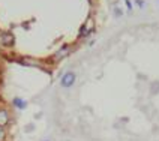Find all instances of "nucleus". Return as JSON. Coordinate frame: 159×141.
Returning <instances> with one entry per match:
<instances>
[{
	"label": "nucleus",
	"instance_id": "f257e3e1",
	"mask_svg": "<svg viewBox=\"0 0 159 141\" xmlns=\"http://www.w3.org/2000/svg\"><path fill=\"white\" fill-rule=\"evenodd\" d=\"M75 81H77V74L74 70H68V72L63 74L62 78H60V86L63 89H71L75 84Z\"/></svg>",
	"mask_w": 159,
	"mask_h": 141
},
{
	"label": "nucleus",
	"instance_id": "f03ea898",
	"mask_svg": "<svg viewBox=\"0 0 159 141\" xmlns=\"http://www.w3.org/2000/svg\"><path fill=\"white\" fill-rule=\"evenodd\" d=\"M0 44L3 47H14L15 45V36L12 32H2L0 33Z\"/></svg>",
	"mask_w": 159,
	"mask_h": 141
},
{
	"label": "nucleus",
	"instance_id": "7ed1b4c3",
	"mask_svg": "<svg viewBox=\"0 0 159 141\" xmlns=\"http://www.w3.org/2000/svg\"><path fill=\"white\" fill-rule=\"evenodd\" d=\"M11 122V114L6 108H0V126L2 128H6Z\"/></svg>",
	"mask_w": 159,
	"mask_h": 141
},
{
	"label": "nucleus",
	"instance_id": "20e7f679",
	"mask_svg": "<svg viewBox=\"0 0 159 141\" xmlns=\"http://www.w3.org/2000/svg\"><path fill=\"white\" fill-rule=\"evenodd\" d=\"M69 53H71V47H69V45H63L62 48H60L57 53L54 54V60H56V62H59V60L65 59V57H66Z\"/></svg>",
	"mask_w": 159,
	"mask_h": 141
},
{
	"label": "nucleus",
	"instance_id": "39448f33",
	"mask_svg": "<svg viewBox=\"0 0 159 141\" xmlns=\"http://www.w3.org/2000/svg\"><path fill=\"white\" fill-rule=\"evenodd\" d=\"M20 63L24 65V66H36V68H42V63L39 62V60L30 59V57H23V59H20Z\"/></svg>",
	"mask_w": 159,
	"mask_h": 141
},
{
	"label": "nucleus",
	"instance_id": "423d86ee",
	"mask_svg": "<svg viewBox=\"0 0 159 141\" xmlns=\"http://www.w3.org/2000/svg\"><path fill=\"white\" fill-rule=\"evenodd\" d=\"M11 104H12V107H15L17 110H24V108H27V101H24L23 98H20V96L14 98Z\"/></svg>",
	"mask_w": 159,
	"mask_h": 141
},
{
	"label": "nucleus",
	"instance_id": "0eeeda50",
	"mask_svg": "<svg viewBox=\"0 0 159 141\" xmlns=\"http://www.w3.org/2000/svg\"><path fill=\"white\" fill-rule=\"evenodd\" d=\"M92 30H93V27L90 26V23L89 24H84V26L81 27V30H80V38H86V36H89L90 33H92Z\"/></svg>",
	"mask_w": 159,
	"mask_h": 141
},
{
	"label": "nucleus",
	"instance_id": "6e6552de",
	"mask_svg": "<svg viewBox=\"0 0 159 141\" xmlns=\"http://www.w3.org/2000/svg\"><path fill=\"white\" fill-rule=\"evenodd\" d=\"M6 135H8V134H6V129L0 126V141H6Z\"/></svg>",
	"mask_w": 159,
	"mask_h": 141
},
{
	"label": "nucleus",
	"instance_id": "1a4fd4ad",
	"mask_svg": "<svg viewBox=\"0 0 159 141\" xmlns=\"http://www.w3.org/2000/svg\"><path fill=\"white\" fill-rule=\"evenodd\" d=\"M135 5H137V6H140V8H144V5H146V3H144V0H135Z\"/></svg>",
	"mask_w": 159,
	"mask_h": 141
},
{
	"label": "nucleus",
	"instance_id": "9d476101",
	"mask_svg": "<svg viewBox=\"0 0 159 141\" xmlns=\"http://www.w3.org/2000/svg\"><path fill=\"white\" fill-rule=\"evenodd\" d=\"M125 3H126V8H128V11H132V3H131V0H125Z\"/></svg>",
	"mask_w": 159,
	"mask_h": 141
},
{
	"label": "nucleus",
	"instance_id": "9b49d317",
	"mask_svg": "<svg viewBox=\"0 0 159 141\" xmlns=\"http://www.w3.org/2000/svg\"><path fill=\"white\" fill-rule=\"evenodd\" d=\"M42 141H51V140H42Z\"/></svg>",
	"mask_w": 159,
	"mask_h": 141
}]
</instances>
